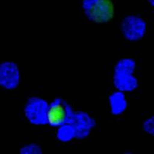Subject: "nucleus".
<instances>
[{
  "instance_id": "12",
  "label": "nucleus",
  "mask_w": 154,
  "mask_h": 154,
  "mask_svg": "<svg viewBox=\"0 0 154 154\" xmlns=\"http://www.w3.org/2000/svg\"><path fill=\"white\" fill-rule=\"evenodd\" d=\"M147 1H148V2H149L151 6L154 7V0H147Z\"/></svg>"
},
{
  "instance_id": "1",
  "label": "nucleus",
  "mask_w": 154,
  "mask_h": 154,
  "mask_svg": "<svg viewBox=\"0 0 154 154\" xmlns=\"http://www.w3.org/2000/svg\"><path fill=\"white\" fill-rule=\"evenodd\" d=\"M137 63L132 58H123L118 60L113 69L112 82L117 90L130 93L138 88L139 80L133 75Z\"/></svg>"
},
{
  "instance_id": "8",
  "label": "nucleus",
  "mask_w": 154,
  "mask_h": 154,
  "mask_svg": "<svg viewBox=\"0 0 154 154\" xmlns=\"http://www.w3.org/2000/svg\"><path fill=\"white\" fill-rule=\"evenodd\" d=\"M111 113L118 116L123 113L127 108V100L123 92L116 91L109 96Z\"/></svg>"
},
{
  "instance_id": "7",
  "label": "nucleus",
  "mask_w": 154,
  "mask_h": 154,
  "mask_svg": "<svg viewBox=\"0 0 154 154\" xmlns=\"http://www.w3.org/2000/svg\"><path fill=\"white\" fill-rule=\"evenodd\" d=\"M20 83V72L13 62L0 63V86L8 90L16 89Z\"/></svg>"
},
{
  "instance_id": "4",
  "label": "nucleus",
  "mask_w": 154,
  "mask_h": 154,
  "mask_svg": "<svg viewBox=\"0 0 154 154\" xmlns=\"http://www.w3.org/2000/svg\"><path fill=\"white\" fill-rule=\"evenodd\" d=\"M49 105L44 99L31 96L24 106V114L27 120L35 126L48 125L47 112Z\"/></svg>"
},
{
  "instance_id": "3",
  "label": "nucleus",
  "mask_w": 154,
  "mask_h": 154,
  "mask_svg": "<svg viewBox=\"0 0 154 154\" xmlns=\"http://www.w3.org/2000/svg\"><path fill=\"white\" fill-rule=\"evenodd\" d=\"M74 111L66 100L56 98L49 105L47 112L48 125L57 127L69 124L73 116Z\"/></svg>"
},
{
  "instance_id": "11",
  "label": "nucleus",
  "mask_w": 154,
  "mask_h": 154,
  "mask_svg": "<svg viewBox=\"0 0 154 154\" xmlns=\"http://www.w3.org/2000/svg\"><path fill=\"white\" fill-rule=\"evenodd\" d=\"M142 126L146 134L154 137V114L144 121Z\"/></svg>"
},
{
  "instance_id": "5",
  "label": "nucleus",
  "mask_w": 154,
  "mask_h": 154,
  "mask_svg": "<svg viewBox=\"0 0 154 154\" xmlns=\"http://www.w3.org/2000/svg\"><path fill=\"white\" fill-rule=\"evenodd\" d=\"M121 33L125 39L130 42H137L142 39L146 33V22L137 15H128L120 23Z\"/></svg>"
},
{
  "instance_id": "9",
  "label": "nucleus",
  "mask_w": 154,
  "mask_h": 154,
  "mask_svg": "<svg viewBox=\"0 0 154 154\" xmlns=\"http://www.w3.org/2000/svg\"><path fill=\"white\" fill-rule=\"evenodd\" d=\"M56 137L60 141L69 142L72 139H75V131L70 124H65L58 128Z\"/></svg>"
},
{
  "instance_id": "2",
  "label": "nucleus",
  "mask_w": 154,
  "mask_h": 154,
  "mask_svg": "<svg viewBox=\"0 0 154 154\" xmlns=\"http://www.w3.org/2000/svg\"><path fill=\"white\" fill-rule=\"evenodd\" d=\"M82 9L88 20L96 24L109 23L115 16L112 0H82Z\"/></svg>"
},
{
  "instance_id": "10",
  "label": "nucleus",
  "mask_w": 154,
  "mask_h": 154,
  "mask_svg": "<svg viewBox=\"0 0 154 154\" xmlns=\"http://www.w3.org/2000/svg\"><path fill=\"white\" fill-rule=\"evenodd\" d=\"M21 154H42V149L39 145L36 143H29L23 146L19 149Z\"/></svg>"
},
{
  "instance_id": "6",
  "label": "nucleus",
  "mask_w": 154,
  "mask_h": 154,
  "mask_svg": "<svg viewBox=\"0 0 154 154\" xmlns=\"http://www.w3.org/2000/svg\"><path fill=\"white\" fill-rule=\"evenodd\" d=\"M69 124L73 127L75 139L83 140L90 134L92 130L96 126V123L89 113L79 110L74 112L71 122Z\"/></svg>"
}]
</instances>
